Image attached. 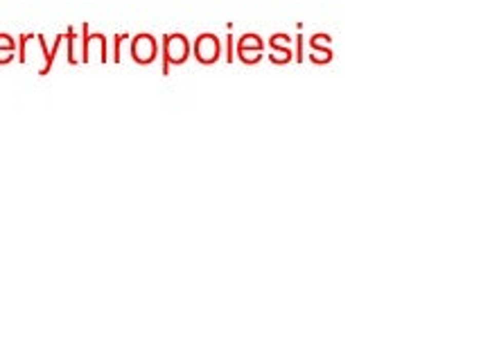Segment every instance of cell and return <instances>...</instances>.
I'll use <instances>...</instances> for the list:
<instances>
[{
	"label": "cell",
	"mask_w": 481,
	"mask_h": 361,
	"mask_svg": "<svg viewBox=\"0 0 481 361\" xmlns=\"http://www.w3.org/2000/svg\"><path fill=\"white\" fill-rule=\"evenodd\" d=\"M192 52L185 34H167L163 38V75H167L169 66H181L188 61Z\"/></svg>",
	"instance_id": "6da1fadb"
},
{
	"label": "cell",
	"mask_w": 481,
	"mask_h": 361,
	"mask_svg": "<svg viewBox=\"0 0 481 361\" xmlns=\"http://www.w3.org/2000/svg\"><path fill=\"white\" fill-rule=\"evenodd\" d=\"M222 56V43L219 38L210 32H203L195 38V59L199 61L201 66H213L219 61Z\"/></svg>",
	"instance_id": "7a4b0ae2"
},
{
	"label": "cell",
	"mask_w": 481,
	"mask_h": 361,
	"mask_svg": "<svg viewBox=\"0 0 481 361\" xmlns=\"http://www.w3.org/2000/svg\"><path fill=\"white\" fill-rule=\"evenodd\" d=\"M131 54H133V61L136 64H151L158 54V43L151 34H138L131 43Z\"/></svg>",
	"instance_id": "3957f363"
},
{
	"label": "cell",
	"mask_w": 481,
	"mask_h": 361,
	"mask_svg": "<svg viewBox=\"0 0 481 361\" xmlns=\"http://www.w3.org/2000/svg\"><path fill=\"white\" fill-rule=\"evenodd\" d=\"M264 48V41H262V36L256 32H246L244 36L237 41V48L235 50H262Z\"/></svg>",
	"instance_id": "277c9868"
},
{
	"label": "cell",
	"mask_w": 481,
	"mask_h": 361,
	"mask_svg": "<svg viewBox=\"0 0 481 361\" xmlns=\"http://www.w3.org/2000/svg\"><path fill=\"white\" fill-rule=\"evenodd\" d=\"M290 45H292V38L282 32H276L274 36L269 38V48L274 50V52H287V50H292Z\"/></svg>",
	"instance_id": "5b68a950"
},
{
	"label": "cell",
	"mask_w": 481,
	"mask_h": 361,
	"mask_svg": "<svg viewBox=\"0 0 481 361\" xmlns=\"http://www.w3.org/2000/svg\"><path fill=\"white\" fill-rule=\"evenodd\" d=\"M330 43H332V38H330V34H314L312 38H310V45L314 48V52H332L330 50Z\"/></svg>",
	"instance_id": "8992f818"
},
{
	"label": "cell",
	"mask_w": 481,
	"mask_h": 361,
	"mask_svg": "<svg viewBox=\"0 0 481 361\" xmlns=\"http://www.w3.org/2000/svg\"><path fill=\"white\" fill-rule=\"evenodd\" d=\"M237 56H240L242 64L246 66H256L260 64V59H262V50H235Z\"/></svg>",
	"instance_id": "52a82bcc"
},
{
	"label": "cell",
	"mask_w": 481,
	"mask_h": 361,
	"mask_svg": "<svg viewBox=\"0 0 481 361\" xmlns=\"http://www.w3.org/2000/svg\"><path fill=\"white\" fill-rule=\"evenodd\" d=\"M292 59H294V52H292V50H287V52H271V54H269V61H271L274 66H287Z\"/></svg>",
	"instance_id": "ba28073f"
},
{
	"label": "cell",
	"mask_w": 481,
	"mask_h": 361,
	"mask_svg": "<svg viewBox=\"0 0 481 361\" xmlns=\"http://www.w3.org/2000/svg\"><path fill=\"white\" fill-rule=\"evenodd\" d=\"M310 61H312V64H321V66H325V64H330V61H332V52H312V54H310Z\"/></svg>",
	"instance_id": "9c48e42d"
},
{
	"label": "cell",
	"mask_w": 481,
	"mask_h": 361,
	"mask_svg": "<svg viewBox=\"0 0 481 361\" xmlns=\"http://www.w3.org/2000/svg\"><path fill=\"white\" fill-rule=\"evenodd\" d=\"M233 50H235V41H233V34H230V30H228V36H226V61L228 64H233Z\"/></svg>",
	"instance_id": "30bf717a"
},
{
	"label": "cell",
	"mask_w": 481,
	"mask_h": 361,
	"mask_svg": "<svg viewBox=\"0 0 481 361\" xmlns=\"http://www.w3.org/2000/svg\"><path fill=\"white\" fill-rule=\"evenodd\" d=\"M0 50H14V38H9L7 34H0Z\"/></svg>",
	"instance_id": "8fae6325"
},
{
	"label": "cell",
	"mask_w": 481,
	"mask_h": 361,
	"mask_svg": "<svg viewBox=\"0 0 481 361\" xmlns=\"http://www.w3.org/2000/svg\"><path fill=\"white\" fill-rule=\"evenodd\" d=\"M296 43H298V48H296V61H298V64H303V34H298V36H296Z\"/></svg>",
	"instance_id": "7c38bea8"
}]
</instances>
